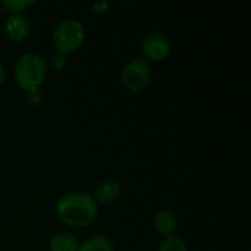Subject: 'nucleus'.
<instances>
[{"mask_svg":"<svg viewBox=\"0 0 251 251\" xmlns=\"http://www.w3.org/2000/svg\"><path fill=\"white\" fill-rule=\"evenodd\" d=\"M3 79H4V66H3V63L0 62V85H1V82H3Z\"/></svg>","mask_w":251,"mask_h":251,"instance_id":"obj_15","label":"nucleus"},{"mask_svg":"<svg viewBox=\"0 0 251 251\" xmlns=\"http://www.w3.org/2000/svg\"><path fill=\"white\" fill-rule=\"evenodd\" d=\"M153 228L165 238L172 237L178 229V218L171 210H160L153 218Z\"/></svg>","mask_w":251,"mask_h":251,"instance_id":"obj_8","label":"nucleus"},{"mask_svg":"<svg viewBox=\"0 0 251 251\" xmlns=\"http://www.w3.org/2000/svg\"><path fill=\"white\" fill-rule=\"evenodd\" d=\"M79 243L71 232H57L50 238V251H78Z\"/></svg>","mask_w":251,"mask_h":251,"instance_id":"obj_9","label":"nucleus"},{"mask_svg":"<svg viewBox=\"0 0 251 251\" xmlns=\"http://www.w3.org/2000/svg\"><path fill=\"white\" fill-rule=\"evenodd\" d=\"M47 74V63L44 57L38 53L29 51L22 54L13 71V76L16 84L29 93H37V90L41 87V84L46 79Z\"/></svg>","mask_w":251,"mask_h":251,"instance_id":"obj_2","label":"nucleus"},{"mask_svg":"<svg viewBox=\"0 0 251 251\" xmlns=\"http://www.w3.org/2000/svg\"><path fill=\"white\" fill-rule=\"evenodd\" d=\"M57 216L63 224L72 228L90 225L97 216V203L91 194L84 191H71L63 194L56 204Z\"/></svg>","mask_w":251,"mask_h":251,"instance_id":"obj_1","label":"nucleus"},{"mask_svg":"<svg viewBox=\"0 0 251 251\" xmlns=\"http://www.w3.org/2000/svg\"><path fill=\"white\" fill-rule=\"evenodd\" d=\"M34 3H35L34 0H3L1 6L7 12H10V15H16V13H21L25 9L31 7Z\"/></svg>","mask_w":251,"mask_h":251,"instance_id":"obj_12","label":"nucleus"},{"mask_svg":"<svg viewBox=\"0 0 251 251\" xmlns=\"http://www.w3.org/2000/svg\"><path fill=\"white\" fill-rule=\"evenodd\" d=\"M157 251H188V247L185 244V241L176 235H172V237H168L165 238Z\"/></svg>","mask_w":251,"mask_h":251,"instance_id":"obj_11","label":"nucleus"},{"mask_svg":"<svg viewBox=\"0 0 251 251\" xmlns=\"http://www.w3.org/2000/svg\"><path fill=\"white\" fill-rule=\"evenodd\" d=\"M172 50L171 38L163 32H151L141 41L140 51L144 57L151 60H163Z\"/></svg>","mask_w":251,"mask_h":251,"instance_id":"obj_5","label":"nucleus"},{"mask_svg":"<svg viewBox=\"0 0 251 251\" xmlns=\"http://www.w3.org/2000/svg\"><path fill=\"white\" fill-rule=\"evenodd\" d=\"M51 65L56 68V69H62L65 65H66V54H62V53H56L53 56V60H51Z\"/></svg>","mask_w":251,"mask_h":251,"instance_id":"obj_13","label":"nucleus"},{"mask_svg":"<svg viewBox=\"0 0 251 251\" xmlns=\"http://www.w3.org/2000/svg\"><path fill=\"white\" fill-rule=\"evenodd\" d=\"M121 79L128 90L140 91L151 81V66L144 57H135L125 65Z\"/></svg>","mask_w":251,"mask_h":251,"instance_id":"obj_4","label":"nucleus"},{"mask_svg":"<svg viewBox=\"0 0 251 251\" xmlns=\"http://www.w3.org/2000/svg\"><path fill=\"white\" fill-rule=\"evenodd\" d=\"M119 197H121V185H119V182H116L113 179L100 181L96 185L94 194H93V199L96 200L97 204L99 203L100 204H112Z\"/></svg>","mask_w":251,"mask_h":251,"instance_id":"obj_7","label":"nucleus"},{"mask_svg":"<svg viewBox=\"0 0 251 251\" xmlns=\"http://www.w3.org/2000/svg\"><path fill=\"white\" fill-rule=\"evenodd\" d=\"M29 32H31V22L25 15L16 13L7 16L4 22V34L7 38L13 41H22L29 35Z\"/></svg>","mask_w":251,"mask_h":251,"instance_id":"obj_6","label":"nucleus"},{"mask_svg":"<svg viewBox=\"0 0 251 251\" xmlns=\"http://www.w3.org/2000/svg\"><path fill=\"white\" fill-rule=\"evenodd\" d=\"M53 44L62 54H69L81 47L85 40V28L81 21L66 18L60 21L53 29Z\"/></svg>","mask_w":251,"mask_h":251,"instance_id":"obj_3","label":"nucleus"},{"mask_svg":"<svg viewBox=\"0 0 251 251\" xmlns=\"http://www.w3.org/2000/svg\"><path fill=\"white\" fill-rule=\"evenodd\" d=\"M78 251H113V243L104 235H94L79 244Z\"/></svg>","mask_w":251,"mask_h":251,"instance_id":"obj_10","label":"nucleus"},{"mask_svg":"<svg viewBox=\"0 0 251 251\" xmlns=\"http://www.w3.org/2000/svg\"><path fill=\"white\" fill-rule=\"evenodd\" d=\"M109 6V1H100V3H94L93 7L97 10V12H104Z\"/></svg>","mask_w":251,"mask_h":251,"instance_id":"obj_14","label":"nucleus"}]
</instances>
